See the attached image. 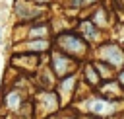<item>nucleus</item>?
Here are the masks:
<instances>
[{"label": "nucleus", "mask_w": 124, "mask_h": 119, "mask_svg": "<svg viewBox=\"0 0 124 119\" xmlns=\"http://www.w3.org/2000/svg\"><path fill=\"white\" fill-rule=\"evenodd\" d=\"M72 107L76 111H79L81 115H93L99 119H112L124 111V99H108L105 96H99L97 92H89V94L81 96L79 99H76V103Z\"/></svg>", "instance_id": "1"}, {"label": "nucleus", "mask_w": 124, "mask_h": 119, "mask_svg": "<svg viewBox=\"0 0 124 119\" xmlns=\"http://www.w3.org/2000/svg\"><path fill=\"white\" fill-rule=\"evenodd\" d=\"M52 47L62 51L64 55L79 60V62L91 59V53H93V47L76 29H64V31L54 33L52 35Z\"/></svg>", "instance_id": "2"}, {"label": "nucleus", "mask_w": 124, "mask_h": 119, "mask_svg": "<svg viewBox=\"0 0 124 119\" xmlns=\"http://www.w3.org/2000/svg\"><path fill=\"white\" fill-rule=\"evenodd\" d=\"M10 16L14 18V23H33V21L48 20L50 8H43L33 2H27V0H12Z\"/></svg>", "instance_id": "3"}, {"label": "nucleus", "mask_w": 124, "mask_h": 119, "mask_svg": "<svg viewBox=\"0 0 124 119\" xmlns=\"http://www.w3.org/2000/svg\"><path fill=\"white\" fill-rule=\"evenodd\" d=\"M91 59L103 60V62L110 64L114 70H120V68H124V45L112 37H107L103 43L93 47Z\"/></svg>", "instance_id": "4"}, {"label": "nucleus", "mask_w": 124, "mask_h": 119, "mask_svg": "<svg viewBox=\"0 0 124 119\" xmlns=\"http://www.w3.org/2000/svg\"><path fill=\"white\" fill-rule=\"evenodd\" d=\"M31 99H33L35 119H52L62 111L60 99L54 90H35Z\"/></svg>", "instance_id": "5"}, {"label": "nucleus", "mask_w": 124, "mask_h": 119, "mask_svg": "<svg viewBox=\"0 0 124 119\" xmlns=\"http://www.w3.org/2000/svg\"><path fill=\"white\" fill-rule=\"evenodd\" d=\"M31 98V94L16 84H2V94H0V103L4 113H12L17 115L21 111V107L27 103V99Z\"/></svg>", "instance_id": "6"}, {"label": "nucleus", "mask_w": 124, "mask_h": 119, "mask_svg": "<svg viewBox=\"0 0 124 119\" xmlns=\"http://www.w3.org/2000/svg\"><path fill=\"white\" fill-rule=\"evenodd\" d=\"M79 84H81L79 70H78V72H72V74H68V76H64V78H58L54 92H56V96H58V99H60L62 109H68V107H72V105L76 103Z\"/></svg>", "instance_id": "7"}, {"label": "nucleus", "mask_w": 124, "mask_h": 119, "mask_svg": "<svg viewBox=\"0 0 124 119\" xmlns=\"http://www.w3.org/2000/svg\"><path fill=\"white\" fill-rule=\"evenodd\" d=\"M46 62H48V66H50V70L54 72L56 78H64V76H68V74H72V72H78V70H79V64H81L79 60L64 55L62 51H58V49H54V47H52L50 53L46 55Z\"/></svg>", "instance_id": "8"}, {"label": "nucleus", "mask_w": 124, "mask_h": 119, "mask_svg": "<svg viewBox=\"0 0 124 119\" xmlns=\"http://www.w3.org/2000/svg\"><path fill=\"white\" fill-rule=\"evenodd\" d=\"M79 18H89L99 29H103V31L108 33V35H110V29H112L114 23H116L114 10H112V6L108 4V0H105L103 4H99V6H95V8L87 10V12H81Z\"/></svg>", "instance_id": "9"}, {"label": "nucleus", "mask_w": 124, "mask_h": 119, "mask_svg": "<svg viewBox=\"0 0 124 119\" xmlns=\"http://www.w3.org/2000/svg\"><path fill=\"white\" fill-rule=\"evenodd\" d=\"M43 62H45L43 57L31 55V53H10V59H8V64L12 68H16L19 74L29 76V78L39 70V66Z\"/></svg>", "instance_id": "10"}, {"label": "nucleus", "mask_w": 124, "mask_h": 119, "mask_svg": "<svg viewBox=\"0 0 124 119\" xmlns=\"http://www.w3.org/2000/svg\"><path fill=\"white\" fill-rule=\"evenodd\" d=\"M50 49H52V39H23V41L10 43L12 53H31V55L45 57L50 53Z\"/></svg>", "instance_id": "11"}, {"label": "nucleus", "mask_w": 124, "mask_h": 119, "mask_svg": "<svg viewBox=\"0 0 124 119\" xmlns=\"http://www.w3.org/2000/svg\"><path fill=\"white\" fill-rule=\"evenodd\" d=\"M74 29H76V31H78V33H79L91 47H97L99 43H103V41L108 37V33H105L103 29H99L89 18H78Z\"/></svg>", "instance_id": "12"}, {"label": "nucleus", "mask_w": 124, "mask_h": 119, "mask_svg": "<svg viewBox=\"0 0 124 119\" xmlns=\"http://www.w3.org/2000/svg\"><path fill=\"white\" fill-rule=\"evenodd\" d=\"M31 78H33V84H35L37 90H54L56 88V82H58V78L54 76V72L50 70V66H48L46 60L39 66V70Z\"/></svg>", "instance_id": "13"}, {"label": "nucleus", "mask_w": 124, "mask_h": 119, "mask_svg": "<svg viewBox=\"0 0 124 119\" xmlns=\"http://www.w3.org/2000/svg\"><path fill=\"white\" fill-rule=\"evenodd\" d=\"M79 78H81V82H83L89 90H93V92L103 84V80H101L97 68L93 66V60H91V59H87V60H83V62L79 64Z\"/></svg>", "instance_id": "14"}, {"label": "nucleus", "mask_w": 124, "mask_h": 119, "mask_svg": "<svg viewBox=\"0 0 124 119\" xmlns=\"http://www.w3.org/2000/svg\"><path fill=\"white\" fill-rule=\"evenodd\" d=\"M99 96H105L108 99H124V88L116 82V78H110V80H105L97 90H95Z\"/></svg>", "instance_id": "15"}, {"label": "nucleus", "mask_w": 124, "mask_h": 119, "mask_svg": "<svg viewBox=\"0 0 124 119\" xmlns=\"http://www.w3.org/2000/svg\"><path fill=\"white\" fill-rule=\"evenodd\" d=\"M91 60H93V66L97 68V72H99V76H101L103 82H105V80H110V78L116 76V70H114L110 64L103 62V60H97V59H91Z\"/></svg>", "instance_id": "16"}, {"label": "nucleus", "mask_w": 124, "mask_h": 119, "mask_svg": "<svg viewBox=\"0 0 124 119\" xmlns=\"http://www.w3.org/2000/svg\"><path fill=\"white\" fill-rule=\"evenodd\" d=\"M52 119H83L79 111H76L74 107H68V109H62L58 115H54Z\"/></svg>", "instance_id": "17"}, {"label": "nucleus", "mask_w": 124, "mask_h": 119, "mask_svg": "<svg viewBox=\"0 0 124 119\" xmlns=\"http://www.w3.org/2000/svg\"><path fill=\"white\" fill-rule=\"evenodd\" d=\"M103 2L105 0H81V12H87V10H91V8H95Z\"/></svg>", "instance_id": "18"}, {"label": "nucleus", "mask_w": 124, "mask_h": 119, "mask_svg": "<svg viewBox=\"0 0 124 119\" xmlns=\"http://www.w3.org/2000/svg\"><path fill=\"white\" fill-rule=\"evenodd\" d=\"M27 2H33L37 6H43V8H52L56 4V0H27Z\"/></svg>", "instance_id": "19"}, {"label": "nucleus", "mask_w": 124, "mask_h": 119, "mask_svg": "<svg viewBox=\"0 0 124 119\" xmlns=\"http://www.w3.org/2000/svg\"><path fill=\"white\" fill-rule=\"evenodd\" d=\"M114 78H116V82H118V84H120V86L124 88V68L116 70V76H114Z\"/></svg>", "instance_id": "20"}, {"label": "nucleus", "mask_w": 124, "mask_h": 119, "mask_svg": "<svg viewBox=\"0 0 124 119\" xmlns=\"http://www.w3.org/2000/svg\"><path fill=\"white\" fill-rule=\"evenodd\" d=\"M4 41V23H0V45Z\"/></svg>", "instance_id": "21"}, {"label": "nucleus", "mask_w": 124, "mask_h": 119, "mask_svg": "<svg viewBox=\"0 0 124 119\" xmlns=\"http://www.w3.org/2000/svg\"><path fill=\"white\" fill-rule=\"evenodd\" d=\"M83 119H99V117H93V115H81Z\"/></svg>", "instance_id": "22"}, {"label": "nucleus", "mask_w": 124, "mask_h": 119, "mask_svg": "<svg viewBox=\"0 0 124 119\" xmlns=\"http://www.w3.org/2000/svg\"><path fill=\"white\" fill-rule=\"evenodd\" d=\"M118 119H124V111H122V113H120V115H118Z\"/></svg>", "instance_id": "23"}]
</instances>
